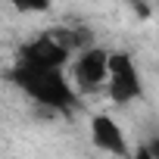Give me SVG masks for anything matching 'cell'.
<instances>
[{
	"mask_svg": "<svg viewBox=\"0 0 159 159\" xmlns=\"http://www.w3.org/2000/svg\"><path fill=\"white\" fill-rule=\"evenodd\" d=\"M7 78L34 103L56 109V112H72L78 109V88L66 75L62 66H41V62H22L16 59Z\"/></svg>",
	"mask_w": 159,
	"mask_h": 159,
	"instance_id": "obj_1",
	"label": "cell"
},
{
	"mask_svg": "<svg viewBox=\"0 0 159 159\" xmlns=\"http://www.w3.org/2000/svg\"><path fill=\"white\" fill-rule=\"evenodd\" d=\"M106 94L116 106H131L143 97V78L137 72V62L131 53L116 50L109 53V78H106Z\"/></svg>",
	"mask_w": 159,
	"mask_h": 159,
	"instance_id": "obj_2",
	"label": "cell"
},
{
	"mask_svg": "<svg viewBox=\"0 0 159 159\" xmlns=\"http://www.w3.org/2000/svg\"><path fill=\"white\" fill-rule=\"evenodd\" d=\"M106 78H109V50L88 44L72 56V81H75L78 94L106 88Z\"/></svg>",
	"mask_w": 159,
	"mask_h": 159,
	"instance_id": "obj_3",
	"label": "cell"
},
{
	"mask_svg": "<svg viewBox=\"0 0 159 159\" xmlns=\"http://www.w3.org/2000/svg\"><path fill=\"white\" fill-rule=\"evenodd\" d=\"M91 140H94L97 150H103V153H109V156H119V159L131 156V147H128V140H125L122 125H119L112 116H106V112H97V116L91 119Z\"/></svg>",
	"mask_w": 159,
	"mask_h": 159,
	"instance_id": "obj_4",
	"label": "cell"
},
{
	"mask_svg": "<svg viewBox=\"0 0 159 159\" xmlns=\"http://www.w3.org/2000/svg\"><path fill=\"white\" fill-rule=\"evenodd\" d=\"M10 7H16L19 13H47L53 0H7Z\"/></svg>",
	"mask_w": 159,
	"mask_h": 159,
	"instance_id": "obj_5",
	"label": "cell"
},
{
	"mask_svg": "<svg viewBox=\"0 0 159 159\" xmlns=\"http://www.w3.org/2000/svg\"><path fill=\"white\" fill-rule=\"evenodd\" d=\"M140 156H147V159H159V137H150V143L140 150Z\"/></svg>",
	"mask_w": 159,
	"mask_h": 159,
	"instance_id": "obj_6",
	"label": "cell"
}]
</instances>
